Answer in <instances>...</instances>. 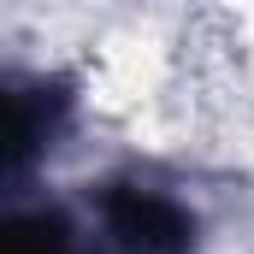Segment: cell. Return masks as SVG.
<instances>
[{
    "mask_svg": "<svg viewBox=\"0 0 254 254\" xmlns=\"http://www.w3.org/2000/svg\"><path fill=\"white\" fill-rule=\"evenodd\" d=\"M0 254H77V243H71V225L60 213H6Z\"/></svg>",
    "mask_w": 254,
    "mask_h": 254,
    "instance_id": "3957f363",
    "label": "cell"
},
{
    "mask_svg": "<svg viewBox=\"0 0 254 254\" xmlns=\"http://www.w3.org/2000/svg\"><path fill=\"white\" fill-rule=\"evenodd\" d=\"M60 107H65V95L0 83V178L24 172V166L48 148V130H54V113H60Z\"/></svg>",
    "mask_w": 254,
    "mask_h": 254,
    "instance_id": "7a4b0ae2",
    "label": "cell"
},
{
    "mask_svg": "<svg viewBox=\"0 0 254 254\" xmlns=\"http://www.w3.org/2000/svg\"><path fill=\"white\" fill-rule=\"evenodd\" d=\"M101 219L119 254H190L195 243V219L172 195L142 190V184H113L101 201Z\"/></svg>",
    "mask_w": 254,
    "mask_h": 254,
    "instance_id": "6da1fadb",
    "label": "cell"
}]
</instances>
